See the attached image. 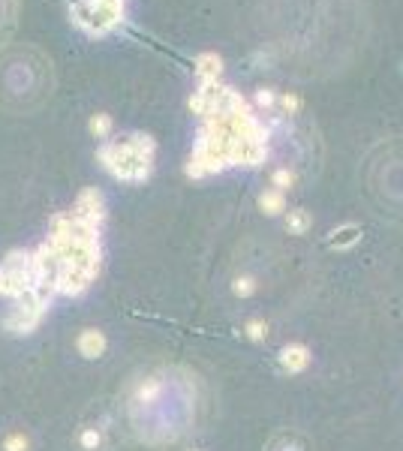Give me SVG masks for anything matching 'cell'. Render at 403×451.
Masks as SVG:
<instances>
[{
  "mask_svg": "<svg viewBox=\"0 0 403 451\" xmlns=\"http://www.w3.org/2000/svg\"><path fill=\"white\" fill-rule=\"evenodd\" d=\"M154 153H157V144H154L151 135L133 133L117 142H106L103 148H99L97 160H99V166H103L108 175H115L117 180L142 184V180L151 178Z\"/></svg>",
  "mask_w": 403,
  "mask_h": 451,
  "instance_id": "1",
  "label": "cell"
},
{
  "mask_svg": "<svg viewBox=\"0 0 403 451\" xmlns=\"http://www.w3.org/2000/svg\"><path fill=\"white\" fill-rule=\"evenodd\" d=\"M31 259H33V253H27V250H9L0 259V295L9 298V301H18V298L33 292Z\"/></svg>",
  "mask_w": 403,
  "mask_h": 451,
  "instance_id": "2",
  "label": "cell"
},
{
  "mask_svg": "<svg viewBox=\"0 0 403 451\" xmlns=\"http://www.w3.org/2000/svg\"><path fill=\"white\" fill-rule=\"evenodd\" d=\"M54 298H58V295L42 292V289H33L31 295L18 298V301H13V307H9V313L3 319V328L9 334H31V331H36V325L42 322V316L51 307Z\"/></svg>",
  "mask_w": 403,
  "mask_h": 451,
  "instance_id": "3",
  "label": "cell"
},
{
  "mask_svg": "<svg viewBox=\"0 0 403 451\" xmlns=\"http://www.w3.org/2000/svg\"><path fill=\"white\" fill-rule=\"evenodd\" d=\"M72 211L99 226L106 220V198H103V193H99L97 187H88V189H81V193H79L76 207H72Z\"/></svg>",
  "mask_w": 403,
  "mask_h": 451,
  "instance_id": "4",
  "label": "cell"
},
{
  "mask_svg": "<svg viewBox=\"0 0 403 451\" xmlns=\"http://www.w3.org/2000/svg\"><path fill=\"white\" fill-rule=\"evenodd\" d=\"M196 76L202 85H211V81H220V76H223V60H220V54H199L196 58Z\"/></svg>",
  "mask_w": 403,
  "mask_h": 451,
  "instance_id": "5",
  "label": "cell"
},
{
  "mask_svg": "<svg viewBox=\"0 0 403 451\" xmlns=\"http://www.w3.org/2000/svg\"><path fill=\"white\" fill-rule=\"evenodd\" d=\"M280 364H283V370H289V373H301V370H307V364H310L307 346H301V343L286 346L280 352Z\"/></svg>",
  "mask_w": 403,
  "mask_h": 451,
  "instance_id": "6",
  "label": "cell"
},
{
  "mask_svg": "<svg viewBox=\"0 0 403 451\" xmlns=\"http://www.w3.org/2000/svg\"><path fill=\"white\" fill-rule=\"evenodd\" d=\"M79 352L85 358H99L106 352V337L99 331L94 328H88V331H81L79 334Z\"/></svg>",
  "mask_w": 403,
  "mask_h": 451,
  "instance_id": "7",
  "label": "cell"
},
{
  "mask_svg": "<svg viewBox=\"0 0 403 451\" xmlns=\"http://www.w3.org/2000/svg\"><path fill=\"white\" fill-rule=\"evenodd\" d=\"M361 238V229L355 223H346V226H340V229H334L331 232V238H328V244L331 247H337V250H343V247H352L355 241Z\"/></svg>",
  "mask_w": 403,
  "mask_h": 451,
  "instance_id": "8",
  "label": "cell"
},
{
  "mask_svg": "<svg viewBox=\"0 0 403 451\" xmlns=\"http://www.w3.org/2000/svg\"><path fill=\"white\" fill-rule=\"evenodd\" d=\"M259 207L268 216H274V214H283L286 211V196L280 193V189H268V193H262L259 196Z\"/></svg>",
  "mask_w": 403,
  "mask_h": 451,
  "instance_id": "9",
  "label": "cell"
},
{
  "mask_svg": "<svg viewBox=\"0 0 403 451\" xmlns=\"http://www.w3.org/2000/svg\"><path fill=\"white\" fill-rule=\"evenodd\" d=\"M310 226H313V216H310L307 211H289V216H286V229L292 232V235H304Z\"/></svg>",
  "mask_w": 403,
  "mask_h": 451,
  "instance_id": "10",
  "label": "cell"
},
{
  "mask_svg": "<svg viewBox=\"0 0 403 451\" xmlns=\"http://www.w3.org/2000/svg\"><path fill=\"white\" fill-rule=\"evenodd\" d=\"M88 130L97 135V139H108L112 135V117L108 114H94L90 117V124H88Z\"/></svg>",
  "mask_w": 403,
  "mask_h": 451,
  "instance_id": "11",
  "label": "cell"
},
{
  "mask_svg": "<svg viewBox=\"0 0 403 451\" xmlns=\"http://www.w3.org/2000/svg\"><path fill=\"white\" fill-rule=\"evenodd\" d=\"M31 448V439L24 436V433H13V436H6L3 442V451H27Z\"/></svg>",
  "mask_w": 403,
  "mask_h": 451,
  "instance_id": "12",
  "label": "cell"
},
{
  "mask_svg": "<svg viewBox=\"0 0 403 451\" xmlns=\"http://www.w3.org/2000/svg\"><path fill=\"white\" fill-rule=\"evenodd\" d=\"M274 187H277L280 189V193H283V189H289L292 184H295V175H292V171L289 169H277V171H274Z\"/></svg>",
  "mask_w": 403,
  "mask_h": 451,
  "instance_id": "13",
  "label": "cell"
},
{
  "mask_svg": "<svg viewBox=\"0 0 403 451\" xmlns=\"http://www.w3.org/2000/svg\"><path fill=\"white\" fill-rule=\"evenodd\" d=\"M277 103H280V108H283L286 114H295L298 108H301V99H298L295 94H283V96L277 99Z\"/></svg>",
  "mask_w": 403,
  "mask_h": 451,
  "instance_id": "14",
  "label": "cell"
},
{
  "mask_svg": "<svg viewBox=\"0 0 403 451\" xmlns=\"http://www.w3.org/2000/svg\"><path fill=\"white\" fill-rule=\"evenodd\" d=\"M256 292V283L250 277H241V280H235V295H241V298H247V295H253Z\"/></svg>",
  "mask_w": 403,
  "mask_h": 451,
  "instance_id": "15",
  "label": "cell"
},
{
  "mask_svg": "<svg viewBox=\"0 0 403 451\" xmlns=\"http://www.w3.org/2000/svg\"><path fill=\"white\" fill-rule=\"evenodd\" d=\"M247 337H250V340H262L265 337V322H259V319L247 322Z\"/></svg>",
  "mask_w": 403,
  "mask_h": 451,
  "instance_id": "16",
  "label": "cell"
},
{
  "mask_svg": "<svg viewBox=\"0 0 403 451\" xmlns=\"http://www.w3.org/2000/svg\"><path fill=\"white\" fill-rule=\"evenodd\" d=\"M81 448H88V451L99 448V433L97 430H85V433H81Z\"/></svg>",
  "mask_w": 403,
  "mask_h": 451,
  "instance_id": "17",
  "label": "cell"
},
{
  "mask_svg": "<svg viewBox=\"0 0 403 451\" xmlns=\"http://www.w3.org/2000/svg\"><path fill=\"white\" fill-rule=\"evenodd\" d=\"M256 103H259L262 108H271L274 103H277V99H274L271 90H259V94H256Z\"/></svg>",
  "mask_w": 403,
  "mask_h": 451,
  "instance_id": "18",
  "label": "cell"
}]
</instances>
